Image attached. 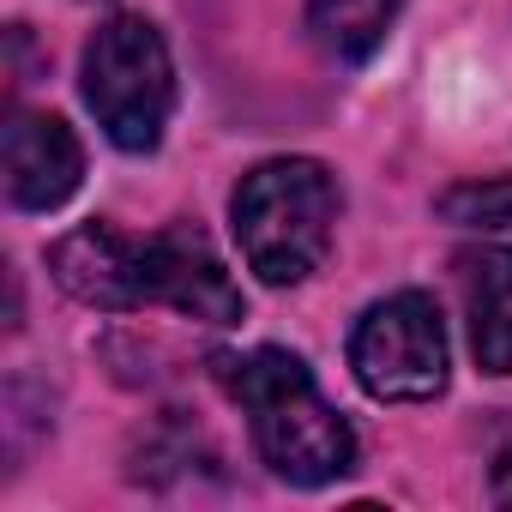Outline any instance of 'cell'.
<instances>
[{"label": "cell", "mask_w": 512, "mask_h": 512, "mask_svg": "<svg viewBox=\"0 0 512 512\" xmlns=\"http://www.w3.org/2000/svg\"><path fill=\"white\" fill-rule=\"evenodd\" d=\"M49 272L55 284L85 302V308H145V241L121 235L115 223H79L49 247Z\"/></svg>", "instance_id": "cell-6"}, {"label": "cell", "mask_w": 512, "mask_h": 512, "mask_svg": "<svg viewBox=\"0 0 512 512\" xmlns=\"http://www.w3.org/2000/svg\"><path fill=\"white\" fill-rule=\"evenodd\" d=\"M494 500H500V506H512V446L494 458Z\"/></svg>", "instance_id": "cell-11"}, {"label": "cell", "mask_w": 512, "mask_h": 512, "mask_svg": "<svg viewBox=\"0 0 512 512\" xmlns=\"http://www.w3.org/2000/svg\"><path fill=\"white\" fill-rule=\"evenodd\" d=\"M404 0H308V37L332 55V61H368L386 31L398 25Z\"/></svg>", "instance_id": "cell-9"}, {"label": "cell", "mask_w": 512, "mask_h": 512, "mask_svg": "<svg viewBox=\"0 0 512 512\" xmlns=\"http://www.w3.org/2000/svg\"><path fill=\"white\" fill-rule=\"evenodd\" d=\"M470 356L482 374H512V247H464L452 260Z\"/></svg>", "instance_id": "cell-8"}, {"label": "cell", "mask_w": 512, "mask_h": 512, "mask_svg": "<svg viewBox=\"0 0 512 512\" xmlns=\"http://www.w3.org/2000/svg\"><path fill=\"white\" fill-rule=\"evenodd\" d=\"M350 368L362 380L368 398L380 404H428L446 392V326L440 308L422 290H398L386 302H374L356 332H350Z\"/></svg>", "instance_id": "cell-4"}, {"label": "cell", "mask_w": 512, "mask_h": 512, "mask_svg": "<svg viewBox=\"0 0 512 512\" xmlns=\"http://www.w3.org/2000/svg\"><path fill=\"white\" fill-rule=\"evenodd\" d=\"M217 380L241 404L253 446L272 464V476L296 488H326L356 470V428L332 410V398L314 386L302 356L290 350L217 356Z\"/></svg>", "instance_id": "cell-1"}, {"label": "cell", "mask_w": 512, "mask_h": 512, "mask_svg": "<svg viewBox=\"0 0 512 512\" xmlns=\"http://www.w3.org/2000/svg\"><path fill=\"white\" fill-rule=\"evenodd\" d=\"M440 217L458 229H512V175L458 181L440 193Z\"/></svg>", "instance_id": "cell-10"}, {"label": "cell", "mask_w": 512, "mask_h": 512, "mask_svg": "<svg viewBox=\"0 0 512 512\" xmlns=\"http://www.w3.org/2000/svg\"><path fill=\"white\" fill-rule=\"evenodd\" d=\"M145 308H175L199 326H235L241 290L223 272V260L193 229H157L145 235Z\"/></svg>", "instance_id": "cell-5"}, {"label": "cell", "mask_w": 512, "mask_h": 512, "mask_svg": "<svg viewBox=\"0 0 512 512\" xmlns=\"http://www.w3.org/2000/svg\"><path fill=\"white\" fill-rule=\"evenodd\" d=\"M85 181V145L61 115L13 109L7 121V199L19 211H55Z\"/></svg>", "instance_id": "cell-7"}, {"label": "cell", "mask_w": 512, "mask_h": 512, "mask_svg": "<svg viewBox=\"0 0 512 512\" xmlns=\"http://www.w3.org/2000/svg\"><path fill=\"white\" fill-rule=\"evenodd\" d=\"M79 85H85V103H91L97 127L109 133V145H121V151L163 145V127L175 115V67H169V49L151 19H133V13L109 19L85 43Z\"/></svg>", "instance_id": "cell-3"}, {"label": "cell", "mask_w": 512, "mask_h": 512, "mask_svg": "<svg viewBox=\"0 0 512 512\" xmlns=\"http://www.w3.org/2000/svg\"><path fill=\"white\" fill-rule=\"evenodd\" d=\"M229 217H235L241 260L284 290L314 278L326 260L332 223H338V181L314 157H272L253 175H241Z\"/></svg>", "instance_id": "cell-2"}]
</instances>
